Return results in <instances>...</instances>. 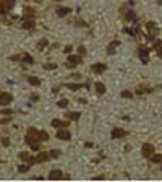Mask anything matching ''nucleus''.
I'll return each mask as SVG.
<instances>
[{
	"instance_id": "f3484780",
	"label": "nucleus",
	"mask_w": 162,
	"mask_h": 182,
	"mask_svg": "<svg viewBox=\"0 0 162 182\" xmlns=\"http://www.w3.org/2000/svg\"><path fill=\"white\" fill-rule=\"evenodd\" d=\"M21 28H24V29H33L34 28V20H31V18L28 20L26 18V20L23 21V24H21Z\"/></svg>"
},
{
	"instance_id": "ddd939ff",
	"label": "nucleus",
	"mask_w": 162,
	"mask_h": 182,
	"mask_svg": "<svg viewBox=\"0 0 162 182\" xmlns=\"http://www.w3.org/2000/svg\"><path fill=\"white\" fill-rule=\"evenodd\" d=\"M118 46H120L118 41H112V42L109 44V47H107V54H109V55H113V54H115V49H117Z\"/></svg>"
},
{
	"instance_id": "5701e85b",
	"label": "nucleus",
	"mask_w": 162,
	"mask_h": 182,
	"mask_svg": "<svg viewBox=\"0 0 162 182\" xmlns=\"http://www.w3.org/2000/svg\"><path fill=\"white\" fill-rule=\"evenodd\" d=\"M146 26H148V29H149V31L152 33V36H156V34H157V28L154 26V23H151V21H149V23H148Z\"/></svg>"
},
{
	"instance_id": "f704fd0d",
	"label": "nucleus",
	"mask_w": 162,
	"mask_h": 182,
	"mask_svg": "<svg viewBox=\"0 0 162 182\" xmlns=\"http://www.w3.org/2000/svg\"><path fill=\"white\" fill-rule=\"evenodd\" d=\"M12 112H13L12 109H3L2 111V116H8V114H12Z\"/></svg>"
},
{
	"instance_id": "c756f323",
	"label": "nucleus",
	"mask_w": 162,
	"mask_h": 182,
	"mask_svg": "<svg viewBox=\"0 0 162 182\" xmlns=\"http://www.w3.org/2000/svg\"><path fill=\"white\" fill-rule=\"evenodd\" d=\"M45 46H47V39H42V41H41L39 44H37V47H39V51H42Z\"/></svg>"
},
{
	"instance_id": "0eeeda50",
	"label": "nucleus",
	"mask_w": 162,
	"mask_h": 182,
	"mask_svg": "<svg viewBox=\"0 0 162 182\" xmlns=\"http://www.w3.org/2000/svg\"><path fill=\"white\" fill-rule=\"evenodd\" d=\"M57 138H59V140H70L71 133L66 129H59V130H57Z\"/></svg>"
},
{
	"instance_id": "20e7f679",
	"label": "nucleus",
	"mask_w": 162,
	"mask_h": 182,
	"mask_svg": "<svg viewBox=\"0 0 162 182\" xmlns=\"http://www.w3.org/2000/svg\"><path fill=\"white\" fill-rule=\"evenodd\" d=\"M81 55H68V62H66V67L68 68H75L78 63H81Z\"/></svg>"
},
{
	"instance_id": "393cba45",
	"label": "nucleus",
	"mask_w": 162,
	"mask_h": 182,
	"mask_svg": "<svg viewBox=\"0 0 162 182\" xmlns=\"http://www.w3.org/2000/svg\"><path fill=\"white\" fill-rule=\"evenodd\" d=\"M149 159H151L152 163H162V155H152Z\"/></svg>"
},
{
	"instance_id": "cd10ccee",
	"label": "nucleus",
	"mask_w": 162,
	"mask_h": 182,
	"mask_svg": "<svg viewBox=\"0 0 162 182\" xmlns=\"http://www.w3.org/2000/svg\"><path fill=\"white\" fill-rule=\"evenodd\" d=\"M39 137H41V141H47L49 140V135L45 132H39Z\"/></svg>"
},
{
	"instance_id": "dca6fc26",
	"label": "nucleus",
	"mask_w": 162,
	"mask_h": 182,
	"mask_svg": "<svg viewBox=\"0 0 162 182\" xmlns=\"http://www.w3.org/2000/svg\"><path fill=\"white\" fill-rule=\"evenodd\" d=\"M94 88H96L97 94H104V93H106V85H104V83H101V81H96Z\"/></svg>"
},
{
	"instance_id": "ea45409f",
	"label": "nucleus",
	"mask_w": 162,
	"mask_h": 182,
	"mask_svg": "<svg viewBox=\"0 0 162 182\" xmlns=\"http://www.w3.org/2000/svg\"><path fill=\"white\" fill-rule=\"evenodd\" d=\"M104 176H96V177H92V180H102Z\"/></svg>"
},
{
	"instance_id": "7c9ffc66",
	"label": "nucleus",
	"mask_w": 162,
	"mask_h": 182,
	"mask_svg": "<svg viewBox=\"0 0 162 182\" xmlns=\"http://www.w3.org/2000/svg\"><path fill=\"white\" fill-rule=\"evenodd\" d=\"M12 119L10 117H5V119H0V125H5V124H8V122H10Z\"/></svg>"
},
{
	"instance_id": "412c9836",
	"label": "nucleus",
	"mask_w": 162,
	"mask_h": 182,
	"mask_svg": "<svg viewBox=\"0 0 162 182\" xmlns=\"http://www.w3.org/2000/svg\"><path fill=\"white\" fill-rule=\"evenodd\" d=\"M24 18H34V10L33 8H24Z\"/></svg>"
},
{
	"instance_id": "b1692460",
	"label": "nucleus",
	"mask_w": 162,
	"mask_h": 182,
	"mask_svg": "<svg viewBox=\"0 0 162 182\" xmlns=\"http://www.w3.org/2000/svg\"><path fill=\"white\" fill-rule=\"evenodd\" d=\"M50 156H52L54 159H57V158L62 156V151H60V150H52V151H50Z\"/></svg>"
},
{
	"instance_id": "e433bc0d",
	"label": "nucleus",
	"mask_w": 162,
	"mask_h": 182,
	"mask_svg": "<svg viewBox=\"0 0 162 182\" xmlns=\"http://www.w3.org/2000/svg\"><path fill=\"white\" fill-rule=\"evenodd\" d=\"M63 52H65V54H70V52H71V46H66Z\"/></svg>"
},
{
	"instance_id": "6ab92c4d",
	"label": "nucleus",
	"mask_w": 162,
	"mask_h": 182,
	"mask_svg": "<svg viewBox=\"0 0 162 182\" xmlns=\"http://www.w3.org/2000/svg\"><path fill=\"white\" fill-rule=\"evenodd\" d=\"M21 60H24V62H28V63H34V59L29 55V54H21Z\"/></svg>"
},
{
	"instance_id": "bb28decb",
	"label": "nucleus",
	"mask_w": 162,
	"mask_h": 182,
	"mask_svg": "<svg viewBox=\"0 0 162 182\" xmlns=\"http://www.w3.org/2000/svg\"><path fill=\"white\" fill-rule=\"evenodd\" d=\"M57 106H59V107H66V106H68V101H66V99H60L59 102H57Z\"/></svg>"
},
{
	"instance_id": "2f4dec72",
	"label": "nucleus",
	"mask_w": 162,
	"mask_h": 182,
	"mask_svg": "<svg viewBox=\"0 0 162 182\" xmlns=\"http://www.w3.org/2000/svg\"><path fill=\"white\" fill-rule=\"evenodd\" d=\"M78 52H80L81 55H84V54H86V47H84V46H80V47H78Z\"/></svg>"
},
{
	"instance_id": "4be33fe9",
	"label": "nucleus",
	"mask_w": 162,
	"mask_h": 182,
	"mask_svg": "<svg viewBox=\"0 0 162 182\" xmlns=\"http://www.w3.org/2000/svg\"><path fill=\"white\" fill-rule=\"evenodd\" d=\"M66 116H68L70 120H78V119L81 117V114H80V112H70V114H66Z\"/></svg>"
},
{
	"instance_id": "72a5a7b5",
	"label": "nucleus",
	"mask_w": 162,
	"mask_h": 182,
	"mask_svg": "<svg viewBox=\"0 0 162 182\" xmlns=\"http://www.w3.org/2000/svg\"><path fill=\"white\" fill-rule=\"evenodd\" d=\"M135 13H133V12H130V13H127V20H135Z\"/></svg>"
},
{
	"instance_id": "79ce46f5",
	"label": "nucleus",
	"mask_w": 162,
	"mask_h": 182,
	"mask_svg": "<svg viewBox=\"0 0 162 182\" xmlns=\"http://www.w3.org/2000/svg\"><path fill=\"white\" fill-rule=\"evenodd\" d=\"M157 55H159V57H160V59H162V47H160V49L157 51Z\"/></svg>"
},
{
	"instance_id": "58836bf2",
	"label": "nucleus",
	"mask_w": 162,
	"mask_h": 182,
	"mask_svg": "<svg viewBox=\"0 0 162 182\" xmlns=\"http://www.w3.org/2000/svg\"><path fill=\"white\" fill-rule=\"evenodd\" d=\"M70 76H71V78H76V80H78L81 75H80V73H73V75H70Z\"/></svg>"
},
{
	"instance_id": "37998d69",
	"label": "nucleus",
	"mask_w": 162,
	"mask_h": 182,
	"mask_svg": "<svg viewBox=\"0 0 162 182\" xmlns=\"http://www.w3.org/2000/svg\"><path fill=\"white\" fill-rule=\"evenodd\" d=\"M157 2H159V3H160V5H162V0H157Z\"/></svg>"
},
{
	"instance_id": "c03bdc74",
	"label": "nucleus",
	"mask_w": 162,
	"mask_h": 182,
	"mask_svg": "<svg viewBox=\"0 0 162 182\" xmlns=\"http://www.w3.org/2000/svg\"><path fill=\"white\" fill-rule=\"evenodd\" d=\"M55 2H60V0H55Z\"/></svg>"
},
{
	"instance_id": "39448f33",
	"label": "nucleus",
	"mask_w": 162,
	"mask_h": 182,
	"mask_svg": "<svg viewBox=\"0 0 162 182\" xmlns=\"http://www.w3.org/2000/svg\"><path fill=\"white\" fill-rule=\"evenodd\" d=\"M13 101L12 93H0V106H8Z\"/></svg>"
},
{
	"instance_id": "1a4fd4ad",
	"label": "nucleus",
	"mask_w": 162,
	"mask_h": 182,
	"mask_svg": "<svg viewBox=\"0 0 162 182\" xmlns=\"http://www.w3.org/2000/svg\"><path fill=\"white\" fill-rule=\"evenodd\" d=\"M60 179H63V172L60 169H54L49 172V180H60Z\"/></svg>"
},
{
	"instance_id": "f03ea898",
	"label": "nucleus",
	"mask_w": 162,
	"mask_h": 182,
	"mask_svg": "<svg viewBox=\"0 0 162 182\" xmlns=\"http://www.w3.org/2000/svg\"><path fill=\"white\" fill-rule=\"evenodd\" d=\"M15 7V0H0V15H7Z\"/></svg>"
},
{
	"instance_id": "c9c22d12",
	"label": "nucleus",
	"mask_w": 162,
	"mask_h": 182,
	"mask_svg": "<svg viewBox=\"0 0 162 182\" xmlns=\"http://www.w3.org/2000/svg\"><path fill=\"white\" fill-rule=\"evenodd\" d=\"M2 145H3V146H8V145H10V140H8V138H3V140H2Z\"/></svg>"
},
{
	"instance_id": "a18cd8bd",
	"label": "nucleus",
	"mask_w": 162,
	"mask_h": 182,
	"mask_svg": "<svg viewBox=\"0 0 162 182\" xmlns=\"http://www.w3.org/2000/svg\"><path fill=\"white\" fill-rule=\"evenodd\" d=\"M0 163H2V161H0Z\"/></svg>"
},
{
	"instance_id": "aec40b11",
	"label": "nucleus",
	"mask_w": 162,
	"mask_h": 182,
	"mask_svg": "<svg viewBox=\"0 0 162 182\" xmlns=\"http://www.w3.org/2000/svg\"><path fill=\"white\" fill-rule=\"evenodd\" d=\"M28 81H29V85H33V86H39L41 85L39 78H36V76H28Z\"/></svg>"
},
{
	"instance_id": "473e14b6",
	"label": "nucleus",
	"mask_w": 162,
	"mask_h": 182,
	"mask_svg": "<svg viewBox=\"0 0 162 182\" xmlns=\"http://www.w3.org/2000/svg\"><path fill=\"white\" fill-rule=\"evenodd\" d=\"M44 67H45L47 70H50V68L54 70V68H57V65H55V63H47V65H44Z\"/></svg>"
},
{
	"instance_id": "f8f14e48",
	"label": "nucleus",
	"mask_w": 162,
	"mask_h": 182,
	"mask_svg": "<svg viewBox=\"0 0 162 182\" xmlns=\"http://www.w3.org/2000/svg\"><path fill=\"white\" fill-rule=\"evenodd\" d=\"M20 158L23 159V161H26L28 163V164H34V163H36V158H33L31 155H29V153H20Z\"/></svg>"
},
{
	"instance_id": "9b49d317",
	"label": "nucleus",
	"mask_w": 162,
	"mask_h": 182,
	"mask_svg": "<svg viewBox=\"0 0 162 182\" xmlns=\"http://www.w3.org/2000/svg\"><path fill=\"white\" fill-rule=\"evenodd\" d=\"M106 68H107V65L106 63H94V65H91V70L94 72V73H104L106 72Z\"/></svg>"
},
{
	"instance_id": "9d476101",
	"label": "nucleus",
	"mask_w": 162,
	"mask_h": 182,
	"mask_svg": "<svg viewBox=\"0 0 162 182\" xmlns=\"http://www.w3.org/2000/svg\"><path fill=\"white\" fill-rule=\"evenodd\" d=\"M68 120H59V119H54L52 120V127L54 129H66L68 127Z\"/></svg>"
},
{
	"instance_id": "2eb2a0df",
	"label": "nucleus",
	"mask_w": 162,
	"mask_h": 182,
	"mask_svg": "<svg viewBox=\"0 0 162 182\" xmlns=\"http://www.w3.org/2000/svg\"><path fill=\"white\" fill-rule=\"evenodd\" d=\"M148 54H149V49H146V47H139V57H141V60L148 63Z\"/></svg>"
},
{
	"instance_id": "7ed1b4c3",
	"label": "nucleus",
	"mask_w": 162,
	"mask_h": 182,
	"mask_svg": "<svg viewBox=\"0 0 162 182\" xmlns=\"http://www.w3.org/2000/svg\"><path fill=\"white\" fill-rule=\"evenodd\" d=\"M141 155L144 158H151L154 155V146H152L151 143H144V145L141 146Z\"/></svg>"
},
{
	"instance_id": "6e6552de",
	"label": "nucleus",
	"mask_w": 162,
	"mask_h": 182,
	"mask_svg": "<svg viewBox=\"0 0 162 182\" xmlns=\"http://www.w3.org/2000/svg\"><path fill=\"white\" fill-rule=\"evenodd\" d=\"M36 163H45V161H49L52 156H50V153H47V151H41L39 155H36Z\"/></svg>"
},
{
	"instance_id": "4468645a",
	"label": "nucleus",
	"mask_w": 162,
	"mask_h": 182,
	"mask_svg": "<svg viewBox=\"0 0 162 182\" xmlns=\"http://www.w3.org/2000/svg\"><path fill=\"white\" fill-rule=\"evenodd\" d=\"M71 10H70V8L68 7H59V8H57V15H59L60 18H63V16H66V15H68Z\"/></svg>"
},
{
	"instance_id": "f257e3e1",
	"label": "nucleus",
	"mask_w": 162,
	"mask_h": 182,
	"mask_svg": "<svg viewBox=\"0 0 162 182\" xmlns=\"http://www.w3.org/2000/svg\"><path fill=\"white\" fill-rule=\"evenodd\" d=\"M26 143H29V145H34V143H39L41 141V137H39V130H36L34 127H29L26 132V137H24Z\"/></svg>"
},
{
	"instance_id": "c85d7f7f",
	"label": "nucleus",
	"mask_w": 162,
	"mask_h": 182,
	"mask_svg": "<svg viewBox=\"0 0 162 182\" xmlns=\"http://www.w3.org/2000/svg\"><path fill=\"white\" fill-rule=\"evenodd\" d=\"M131 96H133V94H131V93H130L128 90H125V91H122V98H125V99H127V98H131Z\"/></svg>"
},
{
	"instance_id": "423d86ee",
	"label": "nucleus",
	"mask_w": 162,
	"mask_h": 182,
	"mask_svg": "<svg viewBox=\"0 0 162 182\" xmlns=\"http://www.w3.org/2000/svg\"><path fill=\"white\" fill-rule=\"evenodd\" d=\"M127 135H128V132L123 130V129H112V132H110L112 138H122V137H127Z\"/></svg>"
},
{
	"instance_id": "4c0bfd02",
	"label": "nucleus",
	"mask_w": 162,
	"mask_h": 182,
	"mask_svg": "<svg viewBox=\"0 0 162 182\" xmlns=\"http://www.w3.org/2000/svg\"><path fill=\"white\" fill-rule=\"evenodd\" d=\"M31 148H33L34 151H37V150H39V143H34V145H31Z\"/></svg>"
},
{
	"instance_id": "a211bd4d",
	"label": "nucleus",
	"mask_w": 162,
	"mask_h": 182,
	"mask_svg": "<svg viewBox=\"0 0 162 182\" xmlns=\"http://www.w3.org/2000/svg\"><path fill=\"white\" fill-rule=\"evenodd\" d=\"M66 88L71 90V91H78L81 88V85L80 83H66Z\"/></svg>"
},
{
	"instance_id": "a19ab883",
	"label": "nucleus",
	"mask_w": 162,
	"mask_h": 182,
	"mask_svg": "<svg viewBox=\"0 0 162 182\" xmlns=\"http://www.w3.org/2000/svg\"><path fill=\"white\" fill-rule=\"evenodd\" d=\"M37 99H39V96H37V94H33V96H31V101H37Z\"/></svg>"
},
{
	"instance_id": "a878e982",
	"label": "nucleus",
	"mask_w": 162,
	"mask_h": 182,
	"mask_svg": "<svg viewBox=\"0 0 162 182\" xmlns=\"http://www.w3.org/2000/svg\"><path fill=\"white\" fill-rule=\"evenodd\" d=\"M29 168H31V164H28V163H26V164H21L20 168H18V171H20V172H28Z\"/></svg>"
}]
</instances>
